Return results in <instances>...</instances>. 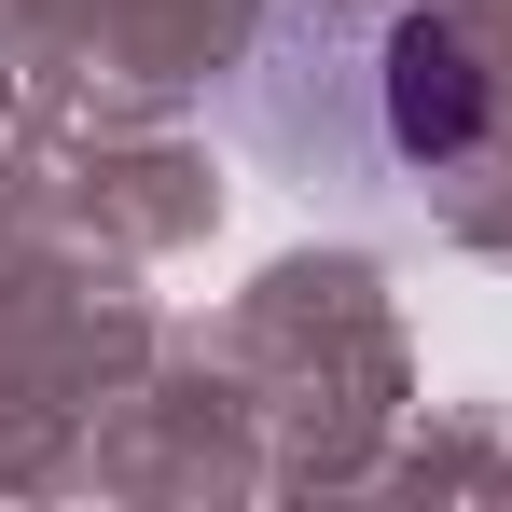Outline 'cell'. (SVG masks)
Segmentation results:
<instances>
[{
	"mask_svg": "<svg viewBox=\"0 0 512 512\" xmlns=\"http://www.w3.org/2000/svg\"><path fill=\"white\" fill-rule=\"evenodd\" d=\"M360 28H374V56H360V84H374V167H457L485 139V56H471V28L429 14V0H360Z\"/></svg>",
	"mask_w": 512,
	"mask_h": 512,
	"instance_id": "obj_1",
	"label": "cell"
}]
</instances>
